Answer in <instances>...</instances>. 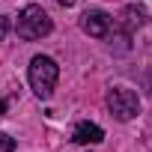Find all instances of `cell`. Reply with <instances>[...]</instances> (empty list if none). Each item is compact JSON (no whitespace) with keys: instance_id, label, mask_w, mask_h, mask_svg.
<instances>
[{"instance_id":"cell-11","label":"cell","mask_w":152,"mask_h":152,"mask_svg":"<svg viewBox=\"0 0 152 152\" xmlns=\"http://www.w3.org/2000/svg\"><path fill=\"white\" fill-rule=\"evenodd\" d=\"M3 113H6V102H3V99H0V116H3Z\"/></svg>"},{"instance_id":"cell-3","label":"cell","mask_w":152,"mask_h":152,"mask_svg":"<svg viewBox=\"0 0 152 152\" xmlns=\"http://www.w3.org/2000/svg\"><path fill=\"white\" fill-rule=\"evenodd\" d=\"M107 110H110V116H116L119 122H128V119H134L137 113H140V99H137V93L134 90H128V87H113V90H107Z\"/></svg>"},{"instance_id":"cell-8","label":"cell","mask_w":152,"mask_h":152,"mask_svg":"<svg viewBox=\"0 0 152 152\" xmlns=\"http://www.w3.org/2000/svg\"><path fill=\"white\" fill-rule=\"evenodd\" d=\"M6 36H9V18H6V15H0V42H3Z\"/></svg>"},{"instance_id":"cell-5","label":"cell","mask_w":152,"mask_h":152,"mask_svg":"<svg viewBox=\"0 0 152 152\" xmlns=\"http://www.w3.org/2000/svg\"><path fill=\"white\" fill-rule=\"evenodd\" d=\"M72 140L81 143V146L102 143V140H104V131H102V125H96V122H78L75 131H72Z\"/></svg>"},{"instance_id":"cell-9","label":"cell","mask_w":152,"mask_h":152,"mask_svg":"<svg viewBox=\"0 0 152 152\" xmlns=\"http://www.w3.org/2000/svg\"><path fill=\"white\" fill-rule=\"evenodd\" d=\"M60 6H75V0H57Z\"/></svg>"},{"instance_id":"cell-6","label":"cell","mask_w":152,"mask_h":152,"mask_svg":"<svg viewBox=\"0 0 152 152\" xmlns=\"http://www.w3.org/2000/svg\"><path fill=\"white\" fill-rule=\"evenodd\" d=\"M143 24H146V9L137 6V3H128V6L122 9V30L134 33V30L143 27Z\"/></svg>"},{"instance_id":"cell-1","label":"cell","mask_w":152,"mask_h":152,"mask_svg":"<svg viewBox=\"0 0 152 152\" xmlns=\"http://www.w3.org/2000/svg\"><path fill=\"white\" fill-rule=\"evenodd\" d=\"M51 30H54V21L48 18V12H45L42 6L30 3V6H24V9L18 12V21H15V33H18L21 39H27V42H36V39L48 36Z\"/></svg>"},{"instance_id":"cell-4","label":"cell","mask_w":152,"mask_h":152,"mask_svg":"<svg viewBox=\"0 0 152 152\" xmlns=\"http://www.w3.org/2000/svg\"><path fill=\"white\" fill-rule=\"evenodd\" d=\"M81 30L93 39H104L110 33V15L104 9H87L81 15Z\"/></svg>"},{"instance_id":"cell-7","label":"cell","mask_w":152,"mask_h":152,"mask_svg":"<svg viewBox=\"0 0 152 152\" xmlns=\"http://www.w3.org/2000/svg\"><path fill=\"white\" fill-rule=\"evenodd\" d=\"M0 152H15V137L0 131Z\"/></svg>"},{"instance_id":"cell-10","label":"cell","mask_w":152,"mask_h":152,"mask_svg":"<svg viewBox=\"0 0 152 152\" xmlns=\"http://www.w3.org/2000/svg\"><path fill=\"white\" fill-rule=\"evenodd\" d=\"M146 90L152 93V72H149V78H146Z\"/></svg>"},{"instance_id":"cell-2","label":"cell","mask_w":152,"mask_h":152,"mask_svg":"<svg viewBox=\"0 0 152 152\" xmlns=\"http://www.w3.org/2000/svg\"><path fill=\"white\" fill-rule=\"evenodd\" d=\"M30 87L39 99H51L54 96V87H57V78H60V66L51 60V57H33L30 60Z\"/></svg>"}]
</instances>
